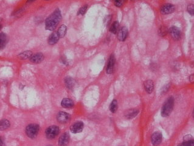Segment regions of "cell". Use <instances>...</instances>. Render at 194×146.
<instances>
[{
    "instance_id": "e0dca14e",
    "label": "cell",
    "mask_w": 194,
    "mask_h": 146,
    "mask_svg": "<svg viewBox=\"0 0 194 146\" xmlns=\"http://www.w3.org/2000/svg\"><path fill=\"white\" fill-rule=\"evenodd\" d=\"M61 105L65 108H71L74 107V102L72 100L65 98L61 100Z\"/></svg>"
},
{
    "instance_id": "836d02e7",
    "label": "cell",
    "mask_w": 194,
    "mask_h": 146,
    "mask_svg": "<svg viewBox=\"0 0 194 146\" xmlns=\"http://www.w3.org/2000/svg\"><path fill=\"white\" fill-rule=\"evenodd\" d=\"M48 146H52V145H48Z\"/></svg>"
},
{
    "instance_id": "ffe728a7",
    "label": "cell",
    "mask_w": 194,
    "mask_h": 146,
    "mask_svg": "<svg viewBox=\"0 0 194 146\" xmlns=\"http://www.w3.org/2000/svg\"><path fill=\"white\" fill-rule=\"evenodd\" d=\"M119 22L117 21H114L110 28V31L113 34H116L119 31Z\"/></svg>"
},
{
    "instance_id": "d6986e66",
    "label": "cell",
    "mask_w": 194,
    "mask_h": 146,
    "mask_svg": "<svg viewBox=\"0 0 194 146\" xmlns=\"http://www.w3.org/2000/svg\"><path fill=\"white\" fill-rule=\"evenodd\" d=\"M65 85L68 89H72L75 85V81L71 77H67L65 79Z\"/></svg>"
},
{
    "instance_id": "8992f818",
    "label": "cell",
    "mask_w": 194,
    "mask_h": 146,
    "mask_svg": "<svg viewBox=\"0 0 194 146\" xmlns=\"http://www.w3.org/2000/svg\"><path fill=\"white\" fill-rule=\"evenodd\" d=\"M175 10V7L172 4H166L161 8V13L164 15H168L173 13Z\"/></svg>"
},
{
    "instance_id": "484cf974",
    "label": "cell",
    "mask_w": 194,
    "mask_h": 146,
    "mask_svg": "<svg viewBox=\"0 0 194 146\" xmlns=\"http://www.w3.org/2000/svg\"><path fill=\"white\" fill-rule=\"evenodd\" d=\"M178 146H194V139L189 141H184L183 143L180 144Z\"/></svg>"
},
{
    "instance_id": "3957f363",
    "label": "cell",
    "mask_w": 194,
    "mask_h": 146,
    "mask_svg": "<svg viewBox=\"0 0 194 146\" xmlns=\"http://www.w3.org/2000/svg\"><path fill=\"white\" fill-rule=\"evenodd\" d=\"M40 127L39 125L35 123H32L27 126L26 128V135L30 138H34L36 137L38 133Z\"/></svg>"
},
{
    "instance_id": "7402d4cb",
    "label": "cell",
    "mask_w": 194,
    "mask_h": 146,
    "mask_svg": "<svg viewBox=\"0 0 194 146\" xmlns=\"http://www.w3.org/2000/svg\"><path fill=\"white\" fill-rule=\"evenodd\" d=\"M67 28L65 25H62L60 26L58 31H57V33H58L59 34L60 38L63 37L65 36L66 33H67Z\"/></svg>"
},
{
    "instance_id": "9a60e30c",
    "label": "cell",
    "mask_w": 194,
    "mask_h": 146,
    "mask_svg": "<svg viewBox=\"0 0 194 146\" xmlns=\"http://www.w3.org/2000/svg\"><path fill=\"white\" fill-rule=\"evenodd\" d=\"M144 86L145 91L148 94H151L154 89V83L152 80H146L144 83Z\"/></svg>"
},
{
    "instance_id": "4dcf8cb0",
    "label": "cell",
    "mask_w": 194,
    "mask_h": 146,
    "mask_svg": "<svg viewBox=\"0 0 194 146\" xmlns=\"http://www.w3.org/2000/svg\"><path fill=\"white\" fill-rule=\"evenodd\" d=\"M189 80L192 83H194V73L191 75L190 77H189Z\"/></svg>"
},
{
    "instance_id": "4fadbf2b",
    "label": "cell",
    "mask_w": 194,
    "mask_h": 146,
    "mask_svg": "<svg viewBox=\"0 0 194 146\" xmlns=\"http://www.w3.org/2000/svg\"><path fill=\"white\" fill-rule=\"evenodd\" d=\"M44 59V55L42 53H37L33 55L30 58V61L33 63L38 64Z\"/></svg>"
},
{
    "instance_id": "30bf717a",
    "label": "cell",
    "mask_w": 194,
    "mask_h": 146,
    "mask_svg": "<svg viewBox=\"0 0 194 146\" xmlns=\"http://www.w3.org/2000/svg\"><path fill=\"white\" fill-rule=\"evenodd\" d=\"M128 34H129V31H128L127 28L125 27V26H123V27H122L117 32V36L119 41H120L121 42L125 41L128 36Z\"/></svg>"
},
{
    "instance_id": "603a6c76",
    "label": "cell",
    "mask_w": 194,
    "mask_h": 146,
    "mask_svg": "<svg viewBox=\"0 0 194 146\" xmlns=\"http://www.w3.org/2000/svg\"><path fill=\"white\" fill-rule=\"evenodd\" d=\"M10 127V122L6 119H3L0 123V128L1 130H4L7 129L8 128Z\"/></svg>"
},
{
    "instance_id": "2e32d148",
    "label": "cell",
    "mask_w": 194,
    "mask_h": 146,
    "mask_svg": "<svg viewBox=\"0 0 194 146\" xmlns=\"http://www.w3.org/2000/svg\"><path fill=\"white\" fill-rule=\"evenodd\" d=\"M139 113V111L136 109H131L127 110L125 113V117L128 119H131L135 117Z\"/></svg>"
},
{
    "instance_id": "7c38bea8",
    "label": "cell",
    "mask_w": 194,
    "mask_h": 146,
    "mask_svg": "<svg viewBox=\"0 0 194 146\" xmlns=\"http://www.w3.org/2000/svg\"><path fill=\"white\" fill-rule=\"evenodd\" d=\"M69 141V135L68 133H65L60 137L59 139V146H66L67 145Z\"/></svg>"
},
{
    "instance_id": "cb8c5ba5",
    "label": "cell",
    "mask_w": 194,
    "mask_h": 146,
    "mask_svg": "<svg viewBox=\"0 0 194 146\" xmlns=\"http://www.w3.org/2000/svg\"><path fill=\"white\" fill-rule=\"evenodd\" d=\"M110 109L113 113H115L117 109V101L116 100H113L110 106Z\"/></svg>"
},
{
    "instance_id": "f1b7e54d",
    "label": "cell",
    "mask_w": 194,
    "mask_h": 146,
    "mask_svg": "<svg viewBox=\"0 0 194 146\" xmlns=\"http://www.w3.org/2000/svg\"><path fill=\"white\" fill-rule=\"evenodd\" d=\"M114 5H115L116 7H120L123 5V1H122V0H117V1H114Z\"/></svg>"
},
{
    "instance_id": "5bb4252c",
    "label": "cell",
    "mask_w": 194,
    "mask_h": 146,
    "mask_svg": "<svg viewBox=\"0 0 194 146\" xmlns=\"http://www.w3.org/2000/svg\"><path fill=\"white\" fill-rule=\"evenodd\" d=\"M59 38L60 37L59 36V34L58 33H57V31L54 32L50 35L49 38H48V43H49V45H54V44H55L57 42L59 41Z\"/></svg>"
},
{
    "instance_id": "ac0fdd59",
    "label": "cell",
    "mask_w": 194,
    "mask_h": 146,
    "mask_svg": "<svg viewBox=\"0 0 194 146\" xmlns=\"http://www.w3.org/2000/svg\"><path fill=\"white\" fill-rule=\"evenodd\" d=\"M7 39L6 34L4 33H1L0 34V48L1 50L5 47L7 43Z\"/></svg>"
},
{
    "instance_id": "7a4b0ae2",
    "label": "cell",
    "mask_w": 194,
    "mask_h": 146,
    "mask_svg": "<svg viewBox=\"0 0 194 146\" xmlns=\"http://www.w3.org/2000/svg\"><path fill=\"white\" fill-rule=\"evenodd\" d=\"M174 107V99L173 97H169L163 105L161 109V116L167 117L171 114Z\"/></svg>"
},
{
    "instance_id": "6da1fadb",
    "label": "cell",
    "mask_w": 194,
    "mask_h": 146,
    "mask_svg": "<svg viewBox=\"0 0 194 146\" xmlns=\"http://www.w3.org/2000/svg\"><path fill=\"white\" fill-rule=\"evenodd\" d=\"M61 19V12L59 9H57L53 13L48 17L45 20V28L46 29L53 31L60 23Z\"/></svg>"
},
{
    "instance_id": "ba28073f",
    "label": "cell",
    "mask_w": 194,
    "mask_h": 146,
    "mask_svg": "<svg viewBox=\"0 0 194 146\" xmlns=\"http://www.w3.org/2000/svg\"><path fill=\"white\" fill-rule=\"evenodd\" d=\"M169 32L170 34L171 37H172L174 40L176 41H178L180 38L181 36V31L176 26H172L169 29Z\"/></svg>"
},
{
    "instance_id": "44dd1931",
    "label": "cell",
    "mask_w": 194,
    "mask_h": 146,
    "mask_svg": "<svg viewBox=\"0 0 194 146\" xmlns=\"http://www.w3.org/2000/svg\"><path fill=\"white\" fill-rule=\"evenodd\" d=\"M32 56V53L30 51H26L21 53L18 56L20 59H26L28 58H30Z\"/></svg>"
},
{
    "instance_id": "83f0119b",
    "label": "cell",
    "mask_w": 194,
    "mask_h": 146,
    "mask_svg": "<svg viewBox=\"0 0 194 146\" xmlns=\"http://www.w3.org/2000/svg\"><path fill=\"white\" fill-rule=\"evenodd\" d=\"M87 8H88V6H87L86 5L82 6V7L80 9H79V12H78V15H79V14L82 15H84V14H85V13H86V11H87Z\"/></svg>"
},
{
    "instance_id": "52a82bcc",
    "label": "cell",
    "mask_w": 194,
    "mask_h": 146,
    "mask_svg": "<svg viewBox=\"0 0 194 146\" xmlns=\"http://www.w3.org/2000/svg\"><path fill=\"white\" fill-rule=\"evenodd\" d=\"M69 114L65 112L60 111L57 115V120L60 123H67L69 121Z\"/></svg>"
},
{
    "instance_id": "d4e9b609",
    "label": "cell",
    "mask_w": 194,
    "mask_h": 146,
    "mask_svg": "<svg viewBox=\"0 0 194 146\" xmlns=\"http://www.w3.org/2000/svg\"><path fill=\"white\" fill-rule=\"evenodd\" d=\"M168 33V29L164 26H162L161 27H160V28L159 29L158 31V34L160 36L163 37V36H165Z\"/></svg>"
},
{
    "instance_id": "9c48e42d",
    "label": "cell",
    "mask_w": 194,
    "mask_h": 146,
    "mask_svg": "<svg viewBox=\"0 0 194 146\" xmlns=\"http://www.w3.org/2000/svg\"><path fill=\"white\" fill-rule=\"evenodd\" d=\"M83 123L81 121H78L74 123L70 127V130L73 133H81L83 129Z\"/></svg>"
},
{
    "instance_id": "8fae6325",
    "label": "cell",
    "mask_w": 194,
    "mask_h": 146,
    "mask_svg": "<svg viewBox=\"0 0 194 146\" xmlns=\"http://www.w3.org/2000/svg\"><path fill=\"white\" fill-rule=\"evenodd\" d=\"M114 64H115V57H114V55H112L110 56L109 60L108 61V64L107 66V73L108 74H111L113 73V70H114Z\"/></svg>"
},
{
    "instance_id": "277c9868",
    "label": "cell",
    "mask_w": 194,
    "mask_h": 146,
    "mask_svg": "<svg viewBox=\"0 0 194 146\" xmlns=\"http://www.w3.org/2000/svg\"><path fill=\"white\" fill-rule=\"evenodd\" d=\"M59 128L56 125L50 126L46 130V136L48 139H53L59 135Z\"/></svg>"
},
{
    "instance_id": "f546056e",
    "label": "cell",
    "mask_w": 194,
    "mask_h": 146,
    "mask_svg": "<svg viewBox=\"0 0 194 146\" xmlns=\"http://www.w3.org/2000/svg\"><path fill=\"white\" fill-rule=\"evenodd\" d=\"M192 139H193L192 136L191 135H186V136L184 137V138H183L184 141H191V140H192Z\"/></svg>"
},
{
    "instance_id": "5b68a950",
    "label": "cell",
    "mask_w": 194,
    "mask_h": 146,
    "mask_svg": "<svg viewBox=\"0 0 194 146\" xmlns=\"http://www.w3.org/2000/svg\"><path fill=\"white\" fill-rule=\"evenodd\" d=\"M162 136L161 133L160 131H156L153 133L151 136L152 143L154 146H158L160 145L162 141Z\"/></svg>"
},
{
    "instance_id": "1f68e13d",
    "label": "cell",
    "mask_w": 194,
    "mask_h": 146,
    "mask_svg": "<svg viewBox=\"0 0 194 146\" xmlns=\"http://www.w3.org/2000/svg\"><path fill=\"white\" fill-rule=\"evenodd\" d=\"M169 85H167L166 87H164L162 88V92L163 93H165L166 92H167V89H169Z\"/></svg>"
},
{
    "instance_id": "d6a6232c",
    "label": "cell",
    "mask_w": 194,
    "mask_h": 146,
    "mask_svg": "<svg viewBox=\"0 0 194 146\" xmlns=\"http://www.w3.org/2000/svg\"><path fill=\"white\" fill-rule=\"evenodd\" d=\"M193 117L194 119V109H193Z\"/></svg>"
},
{
    "instance_id": "4316f807",
    "label": "cell",
    "mask_w": 194,
    "mask_h": 146,
    "mask_svg": "<svg viewBox=\"0 0 194 146\" xmlns=\"http://www.w3.org/2000/svg\"><path fill=\"white\" fill-rule=\"evenodd\" d=\"M187 12L190 14L191 15L194 16V4H191L187 6Z\"/></svg>"
}]
</instances>
